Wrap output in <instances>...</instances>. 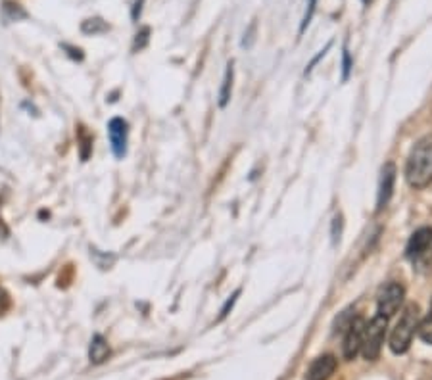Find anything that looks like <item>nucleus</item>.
I'll return each instance as SVG.
<instances>
[{
  "label": "nucleus",
  "mask_w": 432,
  "mask_h": 380,
  "mask_svg": "<svg viewBox=\"0 0 432 380\" xmlns=\"http://www.w3.org/2000/svg\"><path fill=\"white\" fill-rule=\"evenodd\" d=\"M239 296H241V290H236V292H234V294L231 296V298H229L227 302H225V305L221 308L220 321H223V319H225V317L229 315V311H231L234 308V303H236V298H239Z\"/></svg>",
  "instance_id": "19"
},
{
  "label": "nucleus",
  "mask_w": 432,
  "mask_h": 380,
  "mask_svg": "<svg viewBox=\"0 0 432 380\" xmlns=\"http://www.w3.org/2000/svg\"><path fill=\"white\" fill-rule=\"evenodd\" d=\"M432 246V229L431 227H421L411 234L409 242L405 246V258L413 263H419L426 255Z\"/></svg>",
  "instance_id": "6"
},
{
  "label": "nucleus",
  "mask_w": 432,
  "mask_h": 380,
  "mask_svg": "<svg viewBox=\"0 0 432 380\" xmlns=\"http://www.w3.org/2000/svg\"><path fill=\"white\" fill-rule=\"evenodd\" d=\"M148 39H150V29L148 27H142L139 33H136V39H135V44H133V50H142L146 44H148Z\"/></svg>",
  "instance_id": "17"
},
{
  "label": "nucleus",
  "mask_w": 432,
  "mask_h": 380,
  "mask_svg": "<svg viewBox=\"0 0 432 380\" xmlns=\"http://www.w3.org/2000/svg\"><path fill=\"white\" fill-rule=\"evenodd\" d=\"M362 2H363V6H369V4H371L373 0H362Z\"/></svg>",
  "instance_id": "22"
},
{
  "label": "nucleus",
  "mask_w": 432,
  "mask_h": 380,
  "mask_svg": "<svg viewBox=\"0 0 432 380\" xmlns=\"http://www.w3.org/2000/svg\"><path fill=\"white\" fill-rule=\"evenodd\" d=\"M365 321L362 317H354L352 323L348 324V329L344 331V344H342V353L348 361L357 357V353H362L363 344V332H365Z\"/></svg>",
  "instance_id": "5"
},
{
  "label": "nucleus",
  "mask_w": 432,
  "mask_h": 380,
  "mask_svg": "<svg viewBox=\"0 0 432 380\" xmlns=\"http://www.w3.org/2000/svg\"><path fill=\"white\" fill-rule=\"evenodd\" d=\"M315 8H317V0H307V10H305L302 25H300V35H302V33L305 31V27L310 25V21H312L313 14H315Z\"/></svg>",
  "instance_id": "16"
},
{
  "label": "nucleus",
  "mask_w": 432,
  "mask_h": 380,
  "mask_svg": "<svg viewBox=\"0 0 432 380\" xmlns=\"http://www.w3.org/2000/svg\"><path fill=\"white\" fill-rule=\"evenodd\" d=\"M338 367V359L326 353V355H321L312 363V367L307 369V374H305V380H329L336 371Z\"/></svg>",
  "instance_id": "9"
},
{
  "label": "nucleus",
  "mask_w": 432,
  "mask_h": 380,
  "mask_svg": "<svg viewBox=\"0 0 432 380\" xmlns=\"http://www.w3.org/2000/svg\"><path fill=\"white\" fill-rule=\"evenodd\" d=\"M405 179L413 189H425L432 183V133L421 137L411 148Z\"/></svg>",
  "instance_id": "1"
},
{
  "label": "nucleus",
  "mask_w": 432,
  "mask_h": 380,
  "mask_svg": "<svg viewBox=\"0 0 432 380\" xmlns=\"http://www.w3.org/2000/svg\"><path fill=\"white\" fill-rule=\"evenodd\" d=\"M8 305H10V296H8L6 290L0 289V315L8 310Z\"/></svg>",
  "instance_id": "20"
},
{
  "label": "nucleus",
  "mask_w": 432,
  "mask_h": 380,
  "mask_svg": "<svg viewBox=\"0 0 432 380\" xmlns=\"http://www.w3.org/2000/svg\"><path fill=\"white\" fill-rule=\"evenodd\" d=\"M396 165L394 162H386L381 171V183H379V194H376V211H383L392 200L394 184H396Z\"/></svg>",
  "instance_id": "7"
},
{
  "label": "nucleus",
  "mask_w": 432,
  "mask_h": 380,
  "mask_svg": "<svg viewBox=\"0 0 432 380\" xmlns=\"http://www.w3.org/2000/svg\"><path fill=\"white\" fill-rule=\"evenodd\" d=\"M108 137H110V144H112V152L117 160H121L123 156L127 154V137H129V125L123 118H114L108 123Z\"/></svg>",
  "instance_id": "8"
},
{
  "label": "nucleus",
  "mask_w": 432,
  "mask_h": 380,
  "mask_svg": "<svg viewBox=\"0 0 432 380\" xmlns=\"http://www.w3.org/2000/svg\"><path fill=\"white\" fill-rule=\"evenodd\" d=\"M108 29H110V25H108L104 20H100V18L85 20L83 21V25H81V31H83L85 35H100V33H106Z\"/></svg>",
  "instance_id": "12"
},
{
  "label": "nucleus",
  "mask_w": 432,
  "mask_h": 380,
  "mask_svg": "<svg viewBox=\"0 0 432 380\" xmlns=\"http://www.w3.org/2000/svg\"><path fill=\"white\" fill-rule=\"evenodd\" d=\"M233 79H234V70H233V62L227 65V71H225V77H223V84H221L220 91V106L225 108L231 100V92H233Z\"/></svg>",
  "instance_id": "11"
},
{
  "label": "nucleus",
  "mask_w": 432,
  "mask_h": 380,
  "mask_svg": "<svg viewBox=\"0 0 432 380\" xmlns=\"http://www.w3.org/2000/svg\"><path fill=\"white\" fill-rule=\"evenodd\" d=\"M110 344L108 340L102 334H94L91 340V346H89V359L94 365H102L106 363L108 357H110Z\"/></svg>",
  "instance_id": "10"
},
{
  "label": "nucleus",
  "mask_w": 432,
  "mask_h": 380,
  "mask_svg": "<svg viewBox=\"0 0 432 380\" xmlns=\"http://www.w3.org/2000/svg\"><path fill=\"white\" fill-rule=\"evenodd\" d=\"M142 2H144V0H136L135 2V8H133V20H139V15H141L142 10Z\"/></svg>",
  "instance_id": "21"
},
{
  "label": "nucleus",
  "mask_w": 432,
  "mask_h": 380,
  "mask_svg": "<svg viewBox=\"0 0 432 380\" xmlns=\"http://www.w3.org/2000/svg\"><path fill=\"white\" fill-rule=\"evenodd\" d=\"M421 323V315H419L417 303H409L405 305V310L400 315V321L394 327V331L390 334V350L394 353H405L409 350L411 340L415 336V332Z\"/></svg>",
  "instance_id": "2"
},
{
  "label": "nucleus",
  "mask_w": 432,
  "mask_h": 380,
  "mask_svg": "<svg viewBox=\"0 0 432 380\" xmlns=\"http://www.w3.org/2000/svg\"><path fill=\"white\" fill-rule=\"evenodd\" d=\"M92 150V137L89 133H81L79 137V152H81V160L87 162Z\"/></svg>",
  "instance_id": "14"
},
{
  "label": "nucleus",
  "mask_w": 432,
  "mask_h": 380,
  "mask_svg": "<svg viewBox=\"0 0 432 380\" xmlns=\"http://www.w3.org/2000/svg\"><path fill=\"white\" fill-rule=\"evenodd\" d=\"M352 68H354V62L350 56V50H348V46H344V50H342V81H348Z\"/></svg>",
  "instance_id": "15"
},
{
  "label": "nucleus",
  "mask_w": 432,
  "mask_h": 380,
  "mask_svg": "<svg viewBox=\"0 0 432 380\" xmlns=\"http://www.w3.org/2000/svg\"><path fill=\"white\" fill-rule=\"evenodd\" d=\"M342 225H344V221H342L341 213H338V215H334V219H333V244H338V242H341Z\"/></svg>",
  "instance_id": "18"
},
{
  "label": "nucleus",
  "mask_w": 432,
  "mask_h": 380,
  "mask_svg": "<svg viewBox=\"0 0 432 380\" xmlns=\"http://www.w3.org/2000/svg\"><path fill=\"white\" fill-rule=\"evenodd\" d=\"M386 329H388V319L383 315H379V313L365 324L362 355L367 359V361H376L379 355H381L384 338H386Z\"/></svg>",
  "instance_id": "3"
},
{
  "label": "nucleus",
  "mask_w": 432,
  "mask_h": 380,
  "mask_svg": "<svg viewBox=\"0 0 432 380\" xmlns=\"http://www.w3.org/2000/svg\"><path fill=\"white\" fill-rule=\"evenodd\" d=\"M405 298V289L400 284V282H388L386 286L381 289L379 292V315L386 317H394L398 313V310L402 308Z\"/></svg>",
  "instance_id": "4"
},
{
  "label": "nucleus",
  "mask_w": 432,
  "mask_h": 380,
  "mask_svg": "<svg viewBox=\"0 0 432 380\" xmlns=\"http://www.w3.org/2000/svg\"><path fill=\"white\" fill-rule=\"evenodd\" d=\"M419 336H421V340L423 342H426V344H432V302H431V308H428V313H426V317L419 323Z\"/></svg>",
  "instance_id": "13"
}]
</instances>
